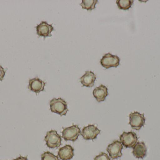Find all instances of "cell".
Masks as SVG:
<instances>
[{
    "label": "cell",
    "instance_id": "14",
    "mask_svg": "<svg viewBox=\"0 0 160 160\" xmlns=\"http://www.w3.org/2000/svg\"><path fill=\"white\" fill-rule=\"evenodd\" d=\"M94 97L98 102L104 101L108 96V88L103 85H100L98 87H96L93 91Z\"/></svg>",
    "mask_w": 160,
    "mask_h": 160
},
{
    "label": "cell",
    "instance_id": "16",
    "mask_svg": "<svg viewBox=\"0 0 160 160\" xmlns=\"http://www.w3.org/2000/svg\"><path fill=\"white\" fill-rule=\"evenodd\" d=\"M133 3L132 0H117L116 1L118 8L121 10H128L133 4Z\"/></svg>",
    "mask_w": 160,
    "mask_h": 160
},
{
    "label": "cell",
    "instance_id": "10",
    "mask_svg": "<svg viewBox=\"0 0 160 160\" xmlns=\"http://www.w3.org/2000/svg\"><path fill=\"white\" fill-rule=\"evenodd\" d=\"M46 83L44 81L36 77L34 79H31L29 81L28 88L31 91L34 92L36 94H38L45 90Z\"/></svg>",
    "mask_w": 160,
    "mask_h": 160
},
{
    "label": "cell",
    "instance_id": "2",
    "mask_svg": "<svg viewBox=\"0 0 160 160\" xmlns=\"http://www.w3.org/2000/svg\"><path fill=\"white\" fill-rule=\"evenodd\" d=\"M45 141L49 148H57L62 144V139L57 131L52 130L47 132L45 137Z\"/></svg>",
    "mask_w": 160,
    "mask_h": 160
},
{
    "label": "cell",
    "instance_id": "4",
    "mask_svg": "<svg viewBox=\"0 0 160 160\" xmlns=\"http://www.w3.org/2000/svg\"><path fill=\"white\" fill-rule=\"evenodd\" d=\"M146 119L143 114L137 111L131 113L129 115V123L131 127L135 130L141 129L145 124Z\"/></svg>",
    "mask_w": 160,
    "mask_h": 160
},
{
    "label": "cell",
    "instance_id": "15",
    "mask_svg": "<svg viewBox=\"0 0 160 160\" xmlns=\"http://www.w3.org/2000/svg\"><path fill=\"white\" fill-rule=\"evenodd\" d=\"M98 2V0H82L80 5L82 9L91 10L96 8V5Z\"/></svg>",
    "mask_w": 160,
    "mask_h": 160
},
{
    "label": "cell",
    "instance_id": "17",
    "mask_svg": "<svg viewBox=\"0 0 160 160\" xmlns=\"http://www.w3.org/2000/svg\"><path fill=\"white\" fill-rule=\"evenodd\" d=\"M41 160H59L58 156L49 151L44 152L41 156Z\"/></svg>",
    "mask_w": 160,
    "mask_h": 160
},
{
    "label": "cell",
    "instance_id": "19",
    "mask_svg": "<svg viewBox=\"0 0 160 160\" xmlns=\"http://www.w3.org/2000/svg\"><path fill=\"white\" fill-rule=\"evenodd\" d=\"M5 73L6 70H5L4 69L2 66L0 65V81L3 80Z\"/></svg>",
    "mask_w": 160,
    "mask_h": 160
},
{
    "label": "cell",
    "instance_id": "12",
    "mask_svg": "<svg viewBox=\"0 0 160 160\" xmlns=\"http://www.w3.org/2000/svg\"><path fill=\"white\" fill-rule=\"evenodd\" d=\"M96 80V75L94 74V72L90 70H87L80 78V82L83 86L91 87L94 86Z\"/></svg>",
    "mask_w": 160,
    "mask_h": 160
},
{
    "label": "cell",
    "instance_id": "11",
    "mask_svg": "<svg viewBox=\"0 0 160 160\" xmlns=\"http://www.w3.org/2000/svg\"><path fill=\"white\" fill-rule=\"evenodd\" d=\"M74 148L71 146L66 145L59 149L58 156L62 160H71L74 157Z\"/></svg>",
    "mask_w": 160,
    "mask_h": 160
},
{
    "label": "cell",
    "instance_id": "6",
    "mask_svg": "<svg viewBox=\"0 0 160 160\" xmlns=\"http://www.w3.org/2000/svg\"><path fill=\"white\" fill-rule=\"evenodd\" d=\"M120 59L117 55H112L110 53L106 54L102 56L100 63L105 69L112 67H117L120 64Z\"/></svg>",
    "mask_w": 160,
    "mask_h": 160
},
{
    "label": "cell",
    "instance_id": "9",
    "mask_svg": "<svg viewBox=\"0 0 160 160\" xmlns=\"http://www.w3.org/2000/svg\"><path fill=\"white\" fill-rule=\"evenodd\" d=\"M36 28L37 35L40 37H43L44 38L47 37L52 36L51 33L54 30L52 24H49L47 21L41 22L40 24H38Z\"/></svg>",
    "mask_w": 160,
    "mask_h": 160
},
{
    "label": "cell",
    "instance_id": "3",
    "mask_svg": "<svg viewBox=\"0 0 160 160\" xmlns=\"http://www.w3.org/2000/svg\"><path fill=\"white\" fill-rule=\"evenodd\" d=\"M120 142L126 148H133L138 142L137 134L133 132H124L119 137Z\"/></svg>",
    "mask_w": 160,
    "mask_h": 160
},
{
    "label": "cell",
    "instance_id": "8",
    "mask_svg": "<svg viewBox=\"0 0 160 160\" xmlns=\"http://www.w3.org/2000/svg\"><path fill=\"white\" fill-rule=\"evenodd\" d=\"M100 130L94 125H89L82 130L81 134L85 140H93L100 134Z\"/></svg>",
    "mask_w": 160,
    "mask_h": 160
},
{
    "label": "cell",
    "instance_id": "7",
    "mask_svg": "<svg viewBox=\"0 0 160 160\" xmlns=\"http://www.w3.org/2000/svg\"><path fill=\"white\" fill-rule=\"evenodd\" d=\"M123 145L119 141L116 140L107 147V150L110 157L112 159H118L122 156Z\"/></svg>",
    "mask_w": 160,
    "mask_h": 160
},
{
    "label": "cell",
    "instance_id": "13",
    "mask_svg": "<svg viewBox=\"0 0 160 160\" xmlns=\"http://www.w3.org/2000/svg\"><path fill=\"white\" fill-rule=\"evenodd\" d=\"M147 148L144 142H138L133 147L132 153L138 159H143L146 156Z\"/></svg>",
    "mask_w": 160,
    "mask_h": 160
},
{
    "label": "cell",
    "instance_id": "20",
    "mask_svg": "<svg viewBox=\"0 0 160 160\" xmlns=\"http://www.w3.org/2000/svg\"><path fill=\"white\" fill-rule=\"evenodd\" d=\"M13 160H29L27 158V157H22V156H20L16 158V159H14Z\"/></svg>",
    "mask_w": 160,
    "mask_h": 160
},
{
    "label": "cell",
    "instance_id": "1",
    "mask_svg": "<svg viewBox=\"0 0 160 160\" xmlns=\"http://www.w3.org/2000/svg\"><path fill=\"white\" fill-rule=\"evenodd\" d=\"M49 104L51 111L61 116H65L68 111L67 103L61 98L52 99L50 101Z\"/></svg>",
    "mask_w": 160,
    "mask_h": 160
},
{
    "label": "cell",
    "instance_id": "18",
    "mask_svg": "<svg viewBox=\"0 0 160 160\" xmlns=\"http://www.w3.org/2000/svg\"><path fill=\"white\" fill-rule=\"evenodd\" d=\"M94 160H111L107 154L104 152H101L99 155L96 156Z\"/></svg>",
    "mask_w": 160,
    "mask_h": 160
},
{
    "label": "cell",
    "instance_id": "5",
    "mask_svg": "<svg viewBox=\"0 0 160 160\" xmlns=\"http://www.w3.org/2000/svg\"><path fill=\"white\" fill-rule=\"evenodd\" d=\"M81 130L78 125H73L69 127L64 128L62 133V138L66 141L76 142L81 134Z\"/></svg>",
    "mask_w": 160,
    "mask_h": 160
}]
</instances>
